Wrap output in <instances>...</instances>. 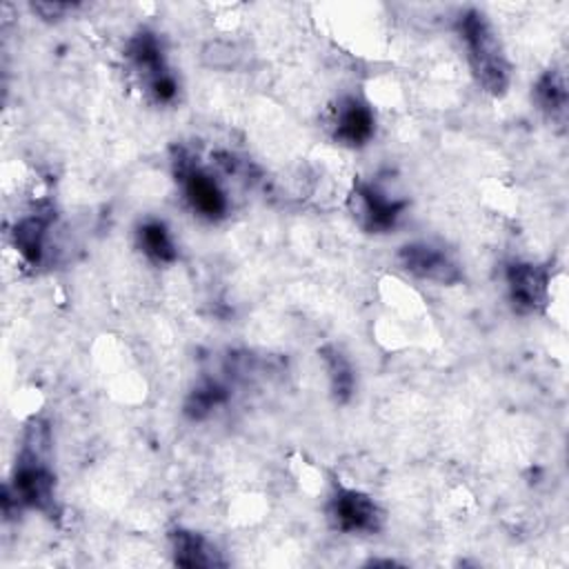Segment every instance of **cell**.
<instances>
[{
  "mask_svg": "<svg viewBox=\"0 0 569 569\" xmlns=\"http://www.w3.org/2000/svg\"><path fill=\"white\" fill-rule=\"evenodd\" d=\"M460 38L467 47V58L476 82L491 96H502L509 89L511 69L505 49L487 20L478 9H469L458 20Z\"/></svg>",
  "mask_w": 569,
  "mask_h": 569,
  "instance_id": "6da1fadb",
  "label": "cell"
},
{
  "mask_svg": "<svg viewBox=\"0 0 569 569\" xmlns=\"http://www.w3.org/2000/svg\"><path fill=\"white\" fill-rule=\"evenodd\" d=\"M47 447V427L33 422L27 431L22 456L13 471L11 498L16 505L38 509L42 513L56 511V478L42 458ZM9 493V489H4Z\"/></svg>",
  "mask_w": 569,
  "mask_h": 569,
  "instance_id": "7a4b0ae2",
  "label": "cell"
},
{
  "mask_svg": "<svg viewBox=\"0 0 569 569\" xmlns=\"http://www.w3.org/2000/svg\"><path fill=\"white\" fill-rule=\"evenodd\" d=\"M131 69L142 78L156 102H171L178 93V82L171 76L160 40L151 31H140L127 42L124 51Z\"/></svg>",
  "mask_w": 569,
  "mask_h": 569,
  "instance_id": "3957f363",
  "label": "cell"
},
{
  "mask_svg": "<svg viewBox=\"0 0 569 569\" xmlns=\"http://www.w3.org/2000/svg\"><path fill=\"white\" fill-rule=\"evenodd\" d=\"M176 178L184 189V198L189 200L191 209L207 220H218L227 213L229 202L220 184L207 171L198 169L187 153H178L173 160Z\"/></svg>",
  "mask_w": 569,
  "mask_h": 569,
  "instance_id": "277c9868",
  "label": "cell"
},
{
  "mask_svg": "<svg viewBox=\"0 0 569 569\" xmlns=\"http://www.w3.org/2000/svg\"><path fill=\"white\" fill-rule=\"evenodd\" d=\"M405 207H407L405 200L389 198L385 191L367 182H358L349 196V209L356 222L365 231H373V233L389 231L402 216Z\"/></svg>",
  "mask_w": 569,
  "mask_h": 569,
  "instance_id": "5b68a950",
  "label": "cell"
},
{
  "mask_svg": "<svg viewBox=\"0 0 569 569\" xmlns=\"http://www.w3.org/2000/svg\"><path fill=\"white\" fill-rule=\"evenodd\" d=\"M513 311L527 316L545 309L549 298V269L533 262H511L505 271Z\"/></svg>",
  "mask_w": 569,
  "mask_h": 569,
  "instance_id": "8992f818",
  "label": "cell"
},
{
  "mask_svg": "<svg viewBox=\"0 0 569 569\" xmlns=\"http://www.w3.org/2000/svg\"><path fill=\"white\" fill-rule=\"evenodd\" d=\"M329 520L338 531L345 533H371L380 527V509L362 491L356 489H336L329 500Z\"/></svg>",
  "mask_w": 569,
  "mask_h": 569,
  "instance_id": "52a82bcc",
  "label": "cell"
},
{
  "mask_svg": "<svg viewBox=\"0 0 569 569\" xmlns=\"http://www.w3.org/2000/svg\"><path fill=\"white\" fill-rule=\"evenodd\" d=\"M400 267L420 278L436 284H456L462 278L460 267L449 258V253L429 242H409L398 251Z\"/></svg>",
  "mask_w": 569,
  "mask_h": 569,
  "instance_id": "ba28073f",
  "label": "cell"
},
{
  "mask_svg": "<svg viewBox=\"0 0 569 569\" xmlns=\"http://www.w3.org/2000/svg\"><path fill=\"white\" fill-rule=\"evenodd\" d=\"M373 129H376V118L369 104L351 96L338 102L336 118H333V138L340 144L362 147L373 136Z\"/></svg>",
  "mask_w": 569,
  "mask_h": 569,
  "instance_id": "9c48e42d",
  "label": "cell"
},
{
  "mask_svg": "<svg viewBox=\"0 0 569 569\" xmlns=\"http://www.w3.org/2000/svg\"><path fill=\"white\" fill-rule=\"evenodd\" d=\"M173 562L189 569H209L222 567L224 560L220 558L218 549L202 536L189 529H176L169 536Z\"/></svg>",
  "mask_w": 569,
  "mask_h": 569,
  "instance_id": "30bf717a",
  "label": "cell"
},
{
  "mask_svg": "<svg viewBox=\"0 0 569 569\" xmlns=\"http://www.w3.org/2000/svg\"><path fill=\"white\" fill-rule=\"evenodd\" d=\"M533 98L540 107V111L556 124H565L567 122V102H569V93H567V80L565 73L560 69H547L536 87H533Z\"/></svg>",
  "mask_w": 569,
  "mask_h": 569,
  "instance_id": "8fae6325",
  "label": "cell"
},
{
  "mask_svg": "<svg viewBox=\"0 0 569 569\" xmlns=\"http://www.w3.org/2000/svg\"><path fill=\"white\" fill-rule=\"evenodd\" d=\"M49 222H51V216L31 213V216H24L22 220H18L13 227V244L20 251V256L31 264L40 262V258H42Z\"/></svg>",
  "mask_w": 569,
  "mask_h": 569,
  "instance_id": "7c38bea8",
  "label": "cell"
},
{
  "mask_svg": "<svg viewBox=\"0 0 569 569\" xmlns=\"http://www.w3.org/2000/svg\"><path fill=\"white\" fill-rule=\"evenodd\" d=\"M320 356H322V362L327 367V373H329V387H331V393L336 398V402H349L351 393H353V387H356V376H353V369H351V362L347 360V356L333 347V345H327L320 349Z\"/></svg>",
  "mask_w": 569,
  "mask_h": 569,
  "instance_id": "4fadbf2b",
  "label": "cell"
},
{
  "mask_svg": "<svg viewBox=\"0 0 569 569\" xmlns=\"http://www.w3.org/2000/svg\"><path fill=\"white\" fill-rule=\"evenodd\" d=\"M229 400V389L213 378H204L196 385V389L184 400V413L191 420L207 418L216 407L224 405Z\"/></svg>",
  "mask_w": 569,
  "mask_h": 569,
  "instance_id": "5bb4252c",
  "label": "cell"
},
{
  "mask_svg": "<svg viewBox=\"0 0 569 569\" xmlns=\"http://www.w3.org/2000/svg\"><path fill=\"white\" fill-rule=\"evenodd\" d=\"M138 247L153 262H173L176 244L167 231V227L158 220H149L138 227Z\"/></svg>",
  "mask_w": 569,
  "mask_h": 569,
  "instance_id": "9a60e30c",
  "label": "cell"
},
{
  "mask_svg": "<svg viewBox=\"0 0 569 569\" xmlns=\"http://www.w3.org/2000/svg\"><path fill=\"white\" fill-rule=\"evenodd\" d=\"M202 60H204V64H209L213 69H229L236 64L238 51L229 42H211L204 47Z\"/></svg>",
  "mask_w": 569,
  "mask_h": 569,
  "instance_id": "2e32d148",
  "label": "cell"
},
{
  "mask_svg": "<svg viewBox=\"0 0 569 569\" xmlns=\"http://www.w3.org/2000/svg\"><path fill=\"white\" fill-rule=\"evenodd\" d=\"M73 7H76V4H71V2H33V4H31L33 13H38V16L44 18V20H60V18H64L69 11H73Z\"/></svg>",
  "mask_w": 569,
  "mask_h": 569,
  "instance_id": "e0dca14e",
  "label": "cell"
}]
</instances>
